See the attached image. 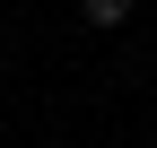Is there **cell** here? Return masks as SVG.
Returning a JSON list of instances; mask_svg holds the SVG:
<instances>
[{
	"label": "cell",
	"instance_id": "obj_1",
	"mask_svg": "<svg viewBox=\"0 0 157 148\" xmlns=\"http://www.w3.org/2000/svg\"><path fill=\"white\" fill-rule=\"evenodd\" d=\"M78 17H87L96 35H113V26H122V17H131V0H78Z\"/></svg>",
	"mask_w": 157,
	"mask_h": 148
}]
</instances>
